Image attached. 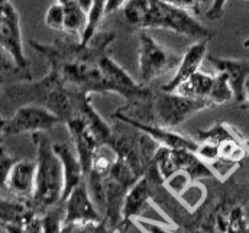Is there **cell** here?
I'll return each instance as SVG.
<instances>
[{
	"mask_svg": "<svg viewBox=\"0 0 249 233\" xmlns=\"http://www.w3.org/2000/svg\"><path fill=\"white\" fill-rule=\"evenodd\" d=\"M36 148V177L32 198L28 201L35 213H45L61 203L64 191V171L50 136L44 130L32 133Z\"/></svg>",
	"mask_w": 249,
	"mask_h": 233,
	"instance_id": "cell-1",
	"label": "cell"
},
{
	"mask_svg": "<svg viewBox=\"0 0 249 233\" xmlns=\"http://www.w3.org/2000/svg\"><path fill=\"white\" fill-rule=\"evenodd\" d=\"M154 28L173 31L194 39V42L210 41L214 36V31L201 25L190 12L168 4L162 0H148L138 25V29Z\"/></svg>",
	"mask_w": 249,
	"mask_h": 233,
	"instance_id": "cell-2",
	"label": "cell"
},
{
	"mask_svg": "<svg viewBox=\"0 0 249 233\" xmlns=\"http://www.w3.org/2000/svg\"><path fill=\"white\" fill-rule=\"evenodd\" d=\"M214 106L209 100L186 97L177 93L161 91L154 97V125L173 129L184 123L188 117L196 115L197 112Z\"/></svg>",
	"mask_w": 249,
	"mask_h": 233,
	"instance_id": "cell-3",
	"label": "cell"
},
{
	"mask_svg": "<svg viewBox=\"0 0 249 233\" xmlns=\"http://www.w3.org/2000/svg\"><path fill=\"white\" fill-rule=\"evenodd\" d=\"M139 71L145 83H149L161 75L176 71L181 62V57L167 50L145 29L139 32Z\"/></svg>",
	"mask_w": 249,
	"mask_h": 233,
	"instance_id": "cell-4",
	"label": "cell"
},
{
	"mask_svg": "<svg viewBox=\"0 0 249 233\" xmlns=\"http://www.w3.org/2000/svg\"><path fill=\"white\" fill-rule=\"evenodd\" d=\"M174 93L193 99L209 100L213 105H223L233 99L228 77L222 72L206 74L203 71H197L180 84Z\"/></svg>",
	"mask_w": 249,
	"mask_h": 233,
	"instance_id": "cell-5",
	"label": "cell"
},
{
	"mask_svg": "<svg viewBox=\"0 0 249 233\" xmlns=\"http://www.w3.org/2000/svg\"><path fill=\"white\" fill-rule=\"evenodd\" d=\"M58 122H61V119L50 109L39 105H26L19 108L13 116L6 120L0 133L4 136H13L25 132H47Z\"/></svg>",
	"mask_w": 249,
	"mask_h": 233,
	"instance_id": "cell-6",
	"label": "cell"
},
{
	"mask_svg": "<svg viewBox=\"0 0 249 233\" xmlns=\"http://www.w3.org/2000/svg\"><path fill=\"white\" fill-rule=\"evenodd\" d=\"M0 48L13 59L18 70L28 68V59L23 54L19 15L7 0H0Z\"/></svg>",
	"mask_w": 249,
	"mask_h": 233,
	"instance_id": "cell-7",
	"label": "cell"
},
{
	"mask_svg": "<svg viewBox=\"0 0 249 233\" xmlns=\"http://www.w3.org/2000/svg\"><path fill=\"white\" fill-rule=\"evenodd\" d=\"M99 67L113 86L115 93L124 96L130 102H143L152 99V91L141 84H138L124 68L109 55H103L99 59Z\"/></svg>",
	"mask_w": 249,
	"mask_h": 233,
	"instance_id": "cell-8",
	"label": "cell"
},
{
	"mask_svg": "<svg viewBox=\"0 0 249 233\" xmlns=\"http://www.w3.org/2000/svg\"><path fill=\"white\" fill-rule=\"evenodd\" d=\"M65 203V212H64V225L68 223H78V222H100L102 213L97 210L96 204L93 203L86 178L81 181L72 193L68 196Z\"/></svg>",
	"mask_w": 249,
	"mask_h": 233,
	"instance_id": "cell-9",
	"label": "cell"
},
{
	"mask_svg": "<svg viewBox=\"0 0 249 233\" xmlns=\"http://www.w3.org/2000/svg\"><path fill=\"white\" fill-rule=\"evenodd\" d=\"M206 59L216 72H222L228 77L229 86L233 93V99H236V102L245 100L247 83L249 78V58L225 59L207 55Z\"/></svg>",
	"mask_w": 249,
	"mask_h": 233,
	"instance_id": "cell-10",
	"label": "cell"
},
{
	"mask_svg": "<svg viewBox=\"0 0 249 233\" xmlns=\"http://www.w3.org/2000/svg\"><path fill=\"white\" fill-rule=\"evenodd\" d=\"M115 117L116 119H121L124 123L132 125L138 130L143 132L151 139H154L155 142H158L161 146L171 148V149H190V151H194V152H196V149L198 146V143H196L193 139L187 138V136L181 135V133L173 132V129H167V127L157 126V125H151V123H142V122H139L136 119L124 116V115H119V113H116Z\"/></svg>",
	"mask_w": 249,
	"mask_h": 233,
	"instance_id": "cell-11",
	"label": "cell"
},
{
	"mask_svg": "<svg viewBox=\"0 0 249 233\" xmlns=\"http://www.w3.org/2000/svg\"><path fill=\"white\" fill-rule=\"evenodd\" d=\"M35 177H36V162L28 160H16L12 165L7 179L6 188L19 198L31 200L35 190Z\"/></svg>",
	"mask_w": 249,
	"mask_h": 233,
	"instance_id": "cell-12",
	"label": "cell"
},
{
	"mask_svg": "<svg viewBox=\"0 0 249 233\" xmlns=\"http://www.w3.org/2000/svg\"><path fill=\"white\" fill-rule=\"evenodd\" d=\"M207 44H209V41H197L193 45H190L186 54L181 57V62H180L178 68L176 70L173 78L162 87V91L174 93L180 84H183L194 72L198 71L201 62L206 58Z\"/></svg>",
	"mask_w": 249,
	"mask_h": 233,
	"instance_id": "cell-13",
	"label": "cell"
},
{
	"mask_svg": "<svg viewBox=\"0 0 249 233\" xmlns=\"http://www.w3.org/2000/svg\"><path fill=\"white\" fill-rule=\"evenodd\" d=\"M54 151L61 161L64 171V191L61 200V203H64L72 193V190L81 181H84V171L75 148L68 143H54Z\"/></svg>",
	"mask_w": 249,
	"mask_h": 233,
	"instance_id": "cell-14",
	"label": "cell"
},
{
	"mask_svg": "<svg viewBox=\"0 0 249 233\" xmlns=\"http://www.w3.org/2000/svg\"><path fill=\"white\" fill-rule=\"evenodd\" d=\"M149 198H151L149 181L143 175L129 188L124 197V207H122V222L139 217L142 210H145L149 206Z\"/></svg>",
	"mask_w": 249,
	"mask_h": 233,
	"instance_id": "cell-15",
	"label": "cell"
},
{
	"mask_svg": "<svg viewBox=\"0 0 249 233\" xmlns=\"http://www.w3.org/2000/svg\"><path fill=\"white\" fill-rule=\"evenodd\" d=\"M35 213L28 203L10 201L0 197V223L1 225H23L26 219Z\"/></svg>",
	"mask_w": 249,
	"mask_h": 233,
	"instance_id": "cell-16",
	"label": "cell"
},
{
	"mask_svg": "<svg viewBox=\"0 0 249 233\" xmlns=\"http://www.w3.org/2000/svg\"><path fill=\"white\" fill-rule=\"evenodd\" d=\"M106 0H93V4L91 7L89 9L87 12V20H86V26L80 35V45L86 47L91 39L93 36L96 35V29L97 26L100 25L103 16L106 15Z\"/></svg>",
	"mask_w": 249,
	"mask_h": 233,
	"instance_id": "cell-17",
	"label": "cell"
},
{
	"mask_svg": "<svg viewBox=\"0 0 249 233\" xmlns=\"http://www.w3.org/2000/svg\"><path fill=\"white\" fill-rule=\"evenodd\" d=\"M65 6V23L64 31L71 34H80L83 32L87 20V13L81 9V6L77 1H71Z\"/></svg>",
	"mask_w": 249,
	"mask_h": 233,
	"instance_id": "cell-18",
	"label": "cell"
},
{
	"mask_svg": "<svg viewBox=\"0 0 249 233\" xmlns=\"http://www.w3.org/2000/svg\"><path fill=\"white\" fill-rule=\"evenodd\" d=\"M64 213L60 207L54 206L42 213V233H62Z\"/></svg>",
	"mask_w": 249,
	"mask_h": 233,
	"instance_id": "cell-19",
	"label": "cell"
},
{
	"mask_svg": "<svg viewBox=\"0 0 249 233\" xmlns=\"http://www.w3.org/2000/svg\"><path fill=\"white\" fill-rule=\"evenodd\" d=\"M45 23L55 31H64V23H65V6L55 1L54 4L50 6L45 15Z\"/></svg>",
	"mask_w": 249,
	"mask_h": 233,
	"instance_id": "cell-20",
	"label": "cell"
},
{
	"mask_svg": "<svg viewBox=\"0 0 249 233\" xmlns=\"http://www.w3.org/2000/svg\"><path fill=\"white\" fill-rule=\"evenodd\" d=\"M197 157L204 161L206 164H214L220 160V149H219V143L213 142V141H203L197 149H196Z\"/></svg>",
	"mask_w": 249,
	"mask_h": 233,
	"instance_id": "cell-21",
	"label": "cell"
},
{
	"mask_svg": "<svg viewBox=\"0 0 249 233\" xmlns=\"http://www.w3.org/2000/svg\"><path fill=\"white\" fill-rule=\"evenodd\" d=\"M193 182V178L190 177V174L187 171H176L173 175H170L167 179H165V184L167 187L177 196H180L187 187Z\"/></svg>",
	"mask_w": 249,
	"mask_h": 233,
	"instance_id": "cell-22",
	"label": "cell"
},
{
	"mask_svg": "<svg viewBox=\"0 0 249 233\" xmlns=\"http://www.w3.org/2000/svg\"><path fill=\"white\" fill-rule=\"evenodd\" d=\"M16 162V160H13L12 157H9L6 154V151L0 146V191L3 188H6V179L7 174L12 168V165Z\"/></svg>",
	"mask_w": 249,
	"mask_h": 233,
	"instance_id": "cell-23",
	"label": "cell"
},
{
	"mask_svg": "<svg viewBox=\"0 0 249 233\" xmlns=\"http://www.w3.org/2000/svg\"><path fill=\"white\" fill-rule=\"evenodd\" d=\"M133 222L136 223V226H139L141 231H143L145 233H171L164 226H161V225H158V223H155L152 220L143 219V217H135Z\"/></svg>",
	"mask_w": 249,
	"mask_h": 233,
	"instance_id": "cell-24",
	"label": "cell"
},
{
	"mask_svg": "<svg viewBox=\"0 0 249 233\" xmlns=\"http://www.w3.org/2000/svg\"><path fill=\"white\" fill-rule=\"evenodd\" d=\"M168 4H173L178 9H183L187 12H193V13H200V7H201V3L204 0H162Z\"/></svg>",
	"mask_w": 249,
	"mask_h": 233,
	"instance_id": "cell-25",
	"label": "cell"
},
{
	"mask_svg": "<svg viewBox=\"0 0 249 233\" xmlns=\"http://www.w3.org/2000/svg\"><path fill=\"white\" fill-rule=\"evenodd\" d=\"M226 3H228V0H213L210 9H209L207 13H206V18L210 19V20L220 19L222 15H223V10H225Z\"/></svg>",
	"mask_w": 249,
	"mask_h": 233,
	"instance_id": "cell-26",
	"label": "cell"
},
{
	"mask_svg": "<svg viewBox=\"0 0 249 233\" xmlns=\"http://www.w3.org/2000/svg\"><path fill=\"white\" fill-rule=\"evenodd\" d=\"M16 68V64L13 62V59L10 58L9 55L4 54V51L0 50V74L3 71H12Z\"/></svg>",
	"mask_w": 249,
	"mask_h": 233,
	"instance_id": "cell-27",
	"label": "cell"
},
{
	"mask_svg": "<svg viewBox=\"0 0 249 233\" xmlns=\"http://www.w3.org/2000/svg\"><path fill=\"white\" fill-rule=\"evenodd\" d=\"M126 1L127 0H106V6H105L106 15H110V13L119 10L121 7H124V4H126Z\"/></svg>",
	"mask_w": 249,
	"mask_h": 233,
	"instance_id": "cell-28",
	"label": "cell"
},
{
	"mask_svg": "<svg viewBox=\"0 0 249 233\" xmlns=\"http://www.w3.org/2000/svg\"><path fill=\"white\" fill-rule=\"evenodd\" d=\"M1 228L7 233H25L20 225H3Z\"/></svg>",
	"mask_w": 249,
	"mask_h": 233,
	"instance_id": "cell-29",
	"label": "cell"
},
{
	"mask_svg": "<svg viewBox=\"0 0 249 233\" xmlns=\"http://www.w3.org/2000/svg\"><path fill=\"white\" fill-rule=\"evenodd\" d=\"M80 6H81V9L87 13L89 12V9L91 7V4H93V0H75Z\"/></svg>",
	"mask_w": 249,
	"mask_h": 233,
	"instance_id": "cell-30",
	"label": "cell"
},
{
	"mask_svg": "<svg viewBox=\"0 0 249 233\" xmlns=\"http://www.w3.org/2000/svg\"><path fill=\"white\" fill-rule=\"evenodd\" d=\"M4 123H6V120H4V119H1V117H0V132H1V127H3V126H4Z\"/></svg>",
	"mask_w": 249,
	"mask_h": 233,
	"instance_id": "cell-31",
	"label": "cell"
},
{
	"mask_svg": "<svg viewBox=\"0 0 249 233\" xmlns=\"http://www.w3.org/2000/svg\"><path fill=\"white\" fill-rule=\"evenodd\" d=\"M244 48H249V38L244 42Z\"/></svg>",
	"mask_w": 249,
	"mask_h": 233,
	"instance_id": "cell-32",
	"label": "cell"
},
{
	"mask_svg": "<svg viewBox=\"0 0 249 233\" xmlns=\"http://www.w3.org/2000/svg\"><path fill=\"white\" fill-rule=\"evenodd\" d=\"M247 97H249V81L247 83Z\"/></svg>",
	"mask_w": 249,
	"mask_h": 233,
	"instance_id": "cell-33",
	"label": "cell"
},
{
	"mask_svg": "<svg viewBox=\"0 0 249 233\" xmlns=\"http://www.w3.org/2000/svg\"><path fill=\"white\" fill-rule=\"evenodd\" d=\"M247 1H249V0H247Z\"/></svg>",
	"mask_w": 249,
	"mask_h": 233,
	"instance_id": "cell-34",
	"label": "cell"
}]
</instances>
